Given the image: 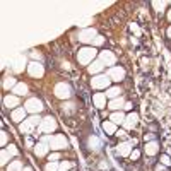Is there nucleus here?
I'll use <instances>...</instances> for the list:
<instances>
[{
  "mask_svg": "<svg viewBox=\"0 0 171 171\" xmlns=\"http://www.w3.org/2000/svg\"><path fill=\"white\" fill-rule=\"evenodd\" d=\"M48 144L52 149H55V151H60V149H65L68 145L67 139H65V135H62V133H57V135H52L48 137Z\"/></svg>",
  "mask_w": 171,
  "mask_h": 171,
  "instance_id": "obj_1",
  "label": "nucleus"
},
{
  "mask_svg": "<svg viewBox=\"0 0 171 171\" xmlns=\"http://www.w3.org/2000/svg\"><path fill=\"white\" fill-rule=\"evenodd\" d=\"M94 57H96V50L94 48H82V50H79V53H77V60H79V63H82V65L91 63Z\"/></svg>",
  "mask_w": 171,
  "mask_h": 171,
  "instance_id": "obj_2",
  "label": "nucleus"
},
{
  "mask_svg": "<svg viewBox=\"0 0 171 171\" xmlns=\"http://www.w3.org/2000/svg\"><path fill=\"white\" fill-rule=\"evenodd\" d=\"M39 123H41V118L34 115V116H31V118L24 120V122L19 125V130H21L23 133H31L33 128H34L36 125H39Z\"/></svg>",
  "mask_w": 171,
  "mask_h": 171,
  "instance_id": "obj_3",
  "label": "nucleus"
},
{
  "mask_svg": "<svg viewBox=\"0 0 171 171\" xmlns=\"http://www.w3.org/2000/svg\"><path fill=\"white\" fill-rule=\"evenodd\" d=\"M110 82L111 79L108 75H96V77L91 79V86L94 89H110Z\"/></svg>",
  "mask_w": 171,
  "mask_h": 171,
  "instance_id": "obj_4",
  "label": "nucleus"
},
{
  "mask_svg": "<svg viewBox=\"0 0 171 171\" xmlns=\"http://www.w3.org/2000/svg\"><path fill=\"white\" fill-rule=\"evenodd\" d=\"M55 128H57V122L53 116H46L39 123V132H43V133H52Z\"/></svg>",
  "mask_w": 171,
  "mask_h": 171,
  "instance_id": "obj_5",
  "label": "nucleus"
},
{
  "mask_svg": "<svg viewBox=\"0 0 171 171\" xmlns=\"http://www.w3.org/2000/svg\"><path fill=\"white\" fill-rule=\"evenodd\" d=\"M55 96L60 98V99H68L70 98V86L65 84V82H60V84L55 86Z\"/></svg>",
  "mask_w": 171,
  "mask_h": 171,
  "instance_id": "obj_6",
  "label": "nucleus"
},
{
  "mask_svg": "<svg viewBox=\"0 0 171 171\" xmlns=\"http://www.w3.org/2000/svg\"><path fill=\"white\" fill-rule=\"evenodd\" d=\"M24 108H26V111H29V113H39V111L43 110V103L38 98H31V99L26 101Z\"/></svg>",
  "mask_w": 171,
  "mask_h": 171,
  "instance_id": "obj_7",
  "label": "nucleus"
},
{
  "mask_svg": "<svg viewBox=\"0 0 171 171\" xmlns=\"http://www.w3.org/2000/svg\"><path fill=\"white\" fill-rule=\"evenodd\" d=\"M96 29H84V31H81L79 33V41H82V43H93L94 39H96Z\"/></svg>",
  "mask_w": 171,
  "mask_h": 171,
  "instance_id": "obj_8",
  "label": "nucleus"
},
{
  "mask_svg": "<svg viewBox=\"0 0 171 171\" xmlns=\"http://www.w3.org/2000/svg\"><path fill=\"white\" fill-rule=\"evenodd\" d=\"M28 70L33 77H43V74H45V68H43V65L39 62H31L28 65Z\"/></svg>",
  "mask_w": 171,
  "mask_h": 171,
  "instance_id": "obj_9",
  "label": "nucleus"
},
{
  "mask_svg": "<svg viewBox=\"0 0 171 171\" xmlns=\"http://www.w3.org/2000/svg\"><path fill=\"white\" fill-rule=\"evenodd\" d=\"M108 77L111 79V81H116V82H120L123 77H125V70H123L122 67H111L110 70H108Z\"/></svg>",
  "mask_w": 171,
  "mask_h": 171,
  "instance_id": "obj_10",
  "label": "nucleus"
},
{
  "mask_svg": "<svg viewBox=\"0 0 171 171\" xmlns=\"http://www.w3.org/2000/svg\"><path fill=\"white\" fill-rule=\"evenodd\" d=\"M48 149H50V144H48V137H46V139H43L41 142H38L34 145V154L38 158H41V156H45L48 152Z\"/></svg>",
  "mask_w": 171,
  "mask_h": 171,
  "instance_id": "obj_11",
  "label": "nucleus"
},
{
  "mask_svg": "<svg viewBox=\"0 0 171 171\" xmlns=\"http://www.w3.org/2000/svg\"><path fill=\"white\" fill-rule=\"evenodd\" d=\"M24 65H26V57H24V55H17V57L12 58L14 72H23L24 70Z\"/></svg>",
  "mask_w": 171,
  "mask_h": 171,
  "instance_id": "obj_12",
  "label": "nucleus"
},
{
  "mask_svg": "<svg viewBox=\"0 0 171 171\" xmlns=\"http://www.w3.org/2000/svg\"><path fill=\"white\" fill-rule=\"evenodd\" d=\"M115 55H113V52H101V55H99V62L103 65H115Z\"/></svg>",
  "mask_w": 171,
  "mask_h": 171,
  "instance_id": "obj_13",
  "label": "nucleus"
},
{
  "mask_svg": "<svg viewBox=\"0 0 171 171\" xmlns=\"http://www.w3.org/2000/svg\"><path fill=\"white\" fill-rule=\"evenodd\" d=\"M26 108H16V110L12 111V120L17 123H23V120H26Z\"/></svg>",
  "mask_w": 171,
  "mask_h": 171,
  "instance_id": "obj_14",
  "label": "nucleus"
},
{
  "mask_svg": "<svg viewBox=\"0 0 171 171\" xmlns=\"http://www.w3.org/2000/svg\"><path fill=\"white\" fill-rule=\"evenodd\" d=\"M137 122H139V115H137V113H130L125 118L123 125H125V128H133V127L137 125Z\"/></svg>",
  "mask_w": 171,
  "mask_h": 171,
  "instance_id": "obj_15",
  "label": "nucleus"
},
{
  "mask_svg": "<svg viewBox=\"0 0 171 171\" xmlns=\"http://www.w3.org/2000/svg\"><path fill=\"white\" fill-rule=\"evenodd\" d=\"M93 101H94V104H96L98 108H104V106H106V94L96 93L93 96Z\"/></svg>",
  "mask_w": 171,
  "mask_h": 171,
  "instance_id": "obj_16",
  "label": "nucleus"
},
{
  "mask_svg": "<svg viewBox=\"0 0 171 171\" xmlns=\"http://www.w3.org/2000/svg\"><path fill=\"white\" fill-rule=\"evenodd\" d=\"M132 144L133 142H123V144H120L118 145V152L122 156H130V154H132Z\"/></svg>",
  "mask_w": 171,
  "mask_h": 171,
  "instance_id": "obj_17",
  "label": "nucleus"
},
{
  "mask_svg": "<svg viewBox=\"0 0 171 171\" xmlns=\"http://www.w3.org/2000/svg\"><path fill=\"white\" fill-rule=\"evenodd\" d=\"M3 104H5L7 108H16L17 104H19V98L17 96H5L3 98Z\"/></svg>",
  "mask_w": 171,
  "mask_h": 171,
  "instance_id": "obj_18",
  "label": "nucleus"
},
{
  "mask_svg": "<svg viewBox=\"0 0 171 171\" xmlns=\"http://www.w3.org/2000/svg\"><path fill=\"white\" fill-rule=\"evenodd\" d=\"M158 149H159L158 142H147V144H145V152H147V156L158 154Z\"/></svg>",
  "mask_w": 171,
  "mask_h": 171,
  "instance_id": "obj_19",
  "label": "nucleus"
},
{
  "mask_svg": "<svg viewBox=\"0 0 171 171\" xmlns=\"http://www.w3.org/2000/svg\"><path fill=\"white\" fill-rule=\"evenodd\" d=\"M103 130L106 133H110V135H113V133H116V125L111 122V120L110 122H103Z\"/></svg>",
  "mask_w": 171,
  "mask_h": 171,
  "instance_id": "obj_20",
  "label": "nucleus"
},
{
  "mask_svg": "<svg viewBox=\"0 0 171 171\" xmlns=\"http://www.w3.org/2000/svg\"><path fill=\"white\" fill-rule=\"evenodd\" d=\"M12 93L16 94V96H24V94H28V86L26 84H17L12 89Z\"/></svg>",
  "mask_w": 171,
  "mask_h": 171,
  "instance_id": "obj_21",
  "label": "nucleus"
},
{
  "mask_svg": "<svg viewBox=\"0 0 171 171\" xmlns=\"http://www.w3.org/2000/svg\"><path fill=\"white\" fill-rule=\"evenodd\" d=\"M125 118H127V116L123 115L122 111H120V113L116 111V113H113V115H111V122H113L115 125H118V123H123V122H125Z\"/></svg>",
  "mask_w": 171,
  "mask_h": 171,
  "instance_id": "obj_22",
  "label": "nucleus"
},
{
  "mask_svg": "<svg viewBox=\"0 0 171 171\" xmlns=\"http://www.w3.org/2000/svg\"><path fill=\"white\" fill-rule=\"evenodd\" d=\"M123 106H125V103H123L122 98H115V99L110 103V108H111V110H120V108H123Z\"/></svg>",
  "mask_w": 171,
  "mask_h": 171,
  "instance_id": "obj_23",
  "label": "nucleus"
},
{
  "mask_svg": "<svg viewBox=\"0 0 171 171\" xmlns=\"http://www.w3.org/2000/svg\"><path fill=\"white\" fill-rule=\"evenodd\" d=\"M103 70V63L101 62H93V65H89V72L91 74H98Z\"/></svg>",
  "mask_w": 171,
  "mask_h": 171,
  "instance_id": "obj_24",
  "label": "nucleus"
},
{
  "mask_svg": "<svg viewBox=\"0 0 171 171\" xmlns=\"http://www.w3.org/2000/svg\"><path fill=\"white\" fill-rule=\"evenodd\" d=\"M7 171H23V164H21V161H12L9 166H7Z\"/></svg>",
  "mask_w": 171,
  "mask_h": 171,
  "instance_id": "obj_25",
  "label": "nucleus"
},
{
  "mask_svg": "<svg viewBox=\"0 0 171 171\" xmlns=\"http://www.w3.org/2000/svg\"><path fill=\"white\" fill-rule=\"evenodd\" d=\"M16 86H17V82H16V79H14V77H7L5 81H3V87H5V89H10V87L14 89Z\"/></svg>",
  "mask_w": 171,
  "mask_h": 171,
  "instance_id": "obj_26",
  "label": "nucleus"
},
{
  "mask_svg": "<svg viewBox=\"0 0 171 171\" xmlns=\"http://www.w3.org/2000/svg\"><path fill=\"white\" fill-rule=\"evenodd\" d=\"M99 145H101V142H99V139H98V137H91L89 139V147L91 149H94V151H98V149H99Z\"/></svg>",
  "mask_w": 171,
  "mask_h": 171,
  "instance_id": "obj_27",
  "label": "nucleus"
},
{
  "mask_svg": "<svg viewBox=\"0 0 171 171\" xmlns=\"http://www.w3.org/2000/svg\"><path fill=\"white\" fill-rule=\"evenodd\" d=\"M120 93H122V91H120V87H110V89H108V93H106V96H110V98H118L120 96Z\"/></svg>",
  "mask_w": 171,
  "mask_h": 171,
  "instance_id": "obj_28",
  "label": "nucleus"
},
{
  "mask_svg": "<svg viewBox=\"0 0 171 171\" xmlns=\"http://www.w3.org/2000/svg\"><path fill=\"white\" fill-rule=\"evenodd\" d=\"M57 169H60V164H57L55 161H50L48 164L45 166V171H57Z\"/></svg>",
  "mask_w": 171,
  "mask_h": 171,
  "instance_id": "obj_29",
  "label": "nucleus"
},
{
  "mask_svg": "<svg viewBox=\"0 0 171 171\" xmlns=\"http://www.w3.org/2000/svg\"><path fill=\"white\" fill-rule=\"evenodd\" d=\"M10 156H12V154H10L7 149H3V151H2V164H7V163H9Z\"/></svg>",
  "mask_w": 171,
  "mask_h": 171,
  "instance_id": "obj_30",
  "label": "nucleus"
},
{
  "mask_svg": "<svg viewBox=\"0 0 171 171\" xmlns=\"http://www.w3.org/2000/svg\"><path fill=\"white\" fill-rule=\"evenodd\" d=\"M152 5H154V9L158 10V12H163V10L166 9V2H154Z\"/></svg>",
  "mask_w": 171,
  "mask_h": 171,
  "instance_id": "obj_31",
  "label": "nucleus"
},
{
  "mask_svg": "<svg viewBox=\"0 0 171 171\" xmlns=\"http://www.w3.org/2000/svg\"><path fill=\"white\" fill-rule=\"evenodd\" d=\"M161 163H163L164 166H171V159H169V156L163 154V156H161Z\"/></svg>",
  "mask_w": 171,
  "mask_h": 171,
  "instance_id": "obj_32",
  "label": "nucleus"
},
{
  "mask_svg": "<svg viewBox=\"0 0 171 171\" xmlns=\"http://www.w3.org/2000/svg\"><path fill=\"white\" fill-rule=\"evenodd\" d=\"M70 168H72V164H70L68 161H63V163L60 164V171H67V169H70Z\"/></svg>",
  "mask_w": 171,
  "mask_h": 171,
  "instance_id": "obj_33",
  "label": "nucleus"
},
{
  "mask_svg": "<svg viewBox=\"0 0 171 171\" xmlns=\"http://www.w3.org/2000/svg\"><path fill=\"white\" fill-rule=\"evenodd\" d=\"M7 151H9L12 156L17 154V149H16V145H14V144H9V145H7Z\"/></svg>",
  "mask_w": 171,
  "mask_h": 171,
  "instance_id": "obj_34",
  "label": "nucleus"
},
{
  "mask_svg": "<svg viewBox=\"0 0 171 171\" xmlns=\"http://www.w3.org/2000/svg\"><path fill=\"white\" fill-rule=\"evenodd\" d=\"M93 23V19H91V17H87V19H84V21H81V23L77 24V26H81V28H86L87 24H91Z\"/></svg>",
  "mask_w": 171,
  "mask_h": 171,
  "instance_id": "obj_35",
  "label": "nucleus"
},
{
  "mask_svg": "<svg viewBox=\"0 0 171 171\" xmlns=\"http://www.w3.org/2000/svg\"><path fill=\"white\" fill-rule=\"evenodd\" d=\"M103 41H104L103 36H96V39L93 41V45H103Z\"/></svg>",
  "mask_w": 171,
  "mask_h": 171,
  "instance_id": "obj_36",
  "label": "nucleus"
},
{
  "mask_svg": "<svg viewBox=\"0 0 171 171\" xmlns=\"http://www.w3.org/2000/svg\"><path fill=\"white\" fill-rule=\"evenodd\" d=\"M130 31H132V33H135V34H139V33H140V29H139V26H137V24H130Z\"/></svg>",
  "mask_w": 171,
  "mask_h": 171,
  "instance_id": "obj_37",
  "label": "nucleus"
},
{
  "mask_svg": "<svg viewBox=\"0 0 171 171\" xmlns=\"http://www.w3.org/2000/svg\"><path fill=\"white\" fill-rule=\"evenodd\" d=\"M139 156H140V152H139V151H137V149H135V151H132V154H130V158H132V159H139Z\"/></svg>",
  "mask_w": 171,
  "mask_h": 171,
  "instance_id": "obj_38",
  "label": "nucleus"
},
{
  "mask_svg": "<svg viewBox=\"0 0 171 171\" xmlns=\"http://www.w3.org/2000/svg\"><path fill=\"white\" fill-rule=\"evenodd\" d=\"M7 140H9L7 133H5V132H2V140H0V142H2V145H5V144H7Z\"/></svg>",
  "mask_w": 171,
  "mask_h": 171,
  "instance_id": "obj_39",
  "label": "nucleus"
},
{
  "mask_svg": "<svg viewBox=\"0 0 171 171\" xmlns=\"http://www.w3.org/2000/svg\"><path fill=\"white\" fill-rule=\"evenodd\" d=\"M58 158H60V156H58V154H57V152H53V154H52V156H50V161H57V159H58Z\"/></svg>",
  "mask_w": 171,
  "mask_h": 171,
  "instance_id": "obj_40",
  "label": "nucleus"
},
{
  "mask_svg": "<svg viewBox=\"0 0 171 171\" xmlns=\"http://www.w3.org/2000/svg\"><path fill=\"white\" fill-rule=\"evenodd\" d=\"M31 55H33V58H34V60H39V58H41V55H39L38 52H33Z\"/></svg>",
  "mask_w": 171,
  "mask_h": 171,
  "instance_id": "obj_41",
  "label": "nucleus"
},
{
  "mask_svg": "<svg viewBox=\"0 0 171 171\" xmlns=\"http://www.w3.org/2000/svg\"><path fill=\"white\" fill-rule=\"evenodd\" d=\"M156 171H166V168H164V166H161V164H158V166H156Z\"/></svg>",
  "mask_w": 171,
  "mask_h": 171,
  "instance_id": "obj_42",
  "label": "nucleus"
},
{
  "mask_svg": "<svg viewBox=\"0 0 171 171\" xmlns=\"http://www.w3.org/2000/svg\"><path fill=\"white\" fill-rule=\"evenodd\" d=\"M123 108H125V110H130V108H132V103H125V106H123Z\"/></svg>",
  "mask_w": 171,
  "mask_h": 171,
  "instance_id": "obj_43",
  "label": "nucleus"
},
{
  "mask_svg": "<svg viewBox=\"0 0 171 171\" xmlns=\"http://www.w3.org/2000/svg\"><path fill=\"white\" fill-rule=\"evenodd\" d=\"M144 140H145V142H147V140H151V135H149V133H145V135H144Z\"/></svg>",
  "mask_w": 171,
  "mask_h": 171,
  "instance_id": "obj_44",
  "label": "nucleus"
},
{
  "mask_svg": "<svg viewBox=\"0 0 171 171\" xmlns=\"http://www.w3.org/2000/svg\"><path fill=\"white\" fill-rule=\"evenodd\" d=\"M99 166H101V169H106V168H108V164H106V163H101Z\"/></svg>",
  "mask_w": 171,
  "mask_h": 171,
  "instance_id": "obj_45",
  "label": "nucleus"
},
{
  "mask_svg": "<svg viewBox=\"0 0 171 171\" xmlns=\"http://www.w3.org/2000/svg\"><path fill=\"white\" fill-rule=\"evenodd\" d=\"M26 144L29 145V147H33V140H31V139H28V140H26Z\"/></svg>",
  "mask_w": 171,
  "mask_h": 171,
  "instance_id": "obj_46",
  "label": "nucleus"
},
{
  "mask_svg": "<svg viewBox=\"0 0 171 171\" xmlns=\"http://www.w3.org/2000/svg\"><path fill=\"white\" fill-rule=\"evenodd\" d=\"M168 36H169V38H171V28L168 29Z\"/></svg>",
  "mask_w": 171,
  "mask_h": 171,
  "instance_id": "obj_47",
  "label": "nucleus"
},
{
  "mask_svg": "<svg viewBox=\"0 0 171 171\" xmlns=\"http://www.w3.org/2000/svg\"><path fill=\"white\" fill-rule=\"evenodd\" d=\"M23 171H33V169H31V168H24Z\"/></svg>",
  "mask_w": 171,
  "mask_h": 171,
  "instance_id": "obj_48",
  "label": "nucleus"
},
{
  "mask_svg": "<svg viewBox=\"0 0 171 171\" xmlns=\"http://www.w3.org/2000/svg\"><path fill=\"white\" fill-rule=\"evenodd\" d=\"M168 17H169V21H171V10H169V14H168Z\"/></svg>",
  "mask_w": 171,
  "mask_h": 171,
  "instance_id": "obj_49",
  "label": "nucleus"
}]
</instances>
